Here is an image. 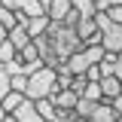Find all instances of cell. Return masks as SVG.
I'll use <instances>...</instances> for the list:
<instances>
[{
  "label": "cell",
  "mask_w": 122,
  "mask_h": 122,
  "mask_svg": "<svg viewBox=\"0 0 122 122\" xmlns=\"http://www.w3.org/2000/svg\"><path fill=\"white\" fill-rule=\"evenodd\" d=\"M46 34H49V40H52V46H55V55H58V61H64L67 55H73L76 49H82V40L76 37L73 28H67L64 21H49V28H46Z\"/></svg>",
  "instance_id": "1"
},
{
  "label": "cell",
  "mask_w": 122,
  "mask_h": 122,
  "mask_svg": "<svg viewBox=\"0 0 122 122\" xmlns=\"http://www.w3.org/2000/svg\"><path fill=\"white\" fill-rule=\"evenodd\" d=\"M55 92H58V86H55V67L43 64L40 70H34V73L28 76L25 98H30V101H40V98H52Z\"/></svg>",
  "instance_id": "2"
},
{
  "label": "cell",
  "mask_w": 122,
  "mask_h": 122,
  "mask_svg": "<svg viewBox=\"0 0 122 122\" xmlns=\"http://www.w3.org/2000/svg\"><path fill=\"white\" fill-rule=\"evenodd\" d=\"M34 49H37V55H40L43 64H49V67H58V64H61L58 55H55V46H52V40H49V34L34 37Z\"/></svg>",
  "instance_id": "3"
},
{
  "label": "cell",
  "mask_w": 122,
  "mask_h": 122,
  "mask_svg": "<svg viewBox=\"0 0 122 122\" xmlns=\"http://www.w3.org/2000/svg\"><path fill=\"white\" fill-rule=\"evenodd\" d=\"M9 116H12L15 122H46L43 116L37 113V107H34V101H30V98H25V101H21V104L15 107L12 113H9Z\"/></svg>",
  "instance_id": "4"
},
{
  "label": "cell",
  "mask_w": 122,
  "mask_h": 122,
  "mask_svg": "<svg viewBox=\"0 0 122 122\" xmlns=\"http://www.w3.org/2000/svg\"><path fill=\"white\" fill-rule=\"evenodd\" d=\"M6 40H9V43L15 46V52H18V49H25V46L30 43V34H28L25 25H12V28L6 30Z\"/></svg>",
  "instance_id": "5"
},
{
  "label": "cell",
  "mask_w": 122,
  "mask_h": 122,
  "mask_svg": "<svg viewBox=\"0 0 122 122\" xmlns=\"http://www.w3.org/2000/svg\"><path fill=\"white\" fill-rule=\"evenodd\" d=\"M116 116H119V113L113 110V104H110V101H101V104L92 110V116H89L86 122H113Z\"/></svg>",
  "instance_id": "6"
},
{
  "label": "cell",
  "mask_w": 122,
  "mask_h": 122,
  "mask_svg": "<svg viewBox=\"0 0 122 122\" xmlns=\"http://www.w3.org/2000/svg\"><path fill=\"white\" fill-rule=\"evenodd\" d=\"M73 30H76V37H79V40L86 43L92 34L98 30V21H95V15H79V21L73 25Z\"/></svg>",
  "instance_id": "7"
},
{
  "label": "cell",
  "mask_w": 122,
  "mask_h": 122,
  "mask_svg": "<svg viewBox=\"0 0 122 122\" xmlns=\"http://www.w3.org/2000/svg\"><path fill=\"white\" fill-rule=\"evenodd\" d=\"M122 92V79L119 76H101V95H104V101H113L116 95Z\"/></svg>",
  "instance_id": "8"
},
{
  "label": "cell",
  "mask_w": 122,
  "mask_h": 122,
  "mask_svg": "<svg viewBox=\"0 0 122 122\" xmlns=\"http://www.w3.org/2000/svg\"><path fill=\"white\" fill-rule=\"evenodd\" d=\"M76 101H79V92H73V89H58L55 95H52V104H55V107H67V110H73Z\"/></svg>",
  "instance_id": "9"
},
{
  "label": "cell",
  "mask_w": 122,
  "mask_h": 122,
  "mask_svg": "<svg viewBox=\"0 0 122 122\" xmlns=\"http://www.w3.org/2000/svg\"><path fill=\"white\" fill-rule=\"evenodd\" d=\"M67 12H70V0H52V3L46 6V15H49L52 21H61Z\"/></svg>",
  "instance_id": "10"
},
{
  "label": "cell",
  "mask_w": 122,
  "mask_h": 122,
  "mask_svg": "<svg viewBox=\"0 0 122 122\" xmlns=\"http://www.w3.org/2000/svg\"><path fill=\"white\" fill-rule=\"evenodd\" d=\"M21 101H25V95H21V92H6V95H3V101H0V110H3V113H12L15 107L21 104Z\"/></svg>",
  "instance_id": "11"
},
{
  "label": "cell",
  "mask_w": 122,
  "mask_h": 122,
  "mask_svg": "<svg viewBox=\"0 0 122 122\" xmlns=\"http://www.w3.org/2000/svg\"><path fill=\"white\" fill-rule=\"evenodd\" d=\"M18 12L21 15H43L46 6L40 3V0H18Z\"/></svg>",
  "instance_id": "12"
},
{
  "label": "cell",
  "mask_w": 122,
  "mask_h": 122,
  "mask_svg": "<svg viewBox=\"0 0 122 122\" xmlns=\"http://www.w3.org/2000/svg\"><path fill=\"white\" fill-rule=\"evenodd\" d=\"M98 104H101V101H92V98H79V101H76V107H73V113L79 116V119H89V116H92V110H95Z\"/></svg>",
  "instance_id": "13"
},
{
  "label": "cell",
  "mask_w": 122,
  "mask_h": 122,
  "mask_svg": "<svg viewBox=\"0 0 122 122\" xmlns=\"http://www.w3.org/2000/svg\"><path fill=\"white\" fill-rule=\"evenodd\" d=\"M79 98H92V101H104V95H101V79L98 82H86V89Z\"/></svg>",
  "instance_id": "14"
},
{
  "label": "cell",
  "mask_w": 122,
  "mask_h": 122,
  "mask_svg": "<svg viewBox=\"0 0 122 122\" xmlns=\"http://www.w3.org/2000/svg\"><path fill=\"white\" fill-rule=\"evenodd\" d=\"M70 6L79 15H95V0H70Z\"/></svg>",
  "instance_id": "15"
},
{
  "label": "cell",
  "mask_w": 122,
  "mask_h": 122,
  "mask_svg": "<svg viewBox=\"0 0 122 122\" xmlns=\"http://www.w3.org/2000/svg\"><path fill=\"white\" fill-rule=\"evenodd\" d=\"M25 86H28V76H25V73L9 76V89H12V92H21V95H25Z\"/></svg>",
  "instance_id": "16"
},
{
  "label": "cell",
  "mask_w": 122,
  "mask_h": 122,
  "mask_svg": "<svg viewBox=\"0 0 122 122\" xmlns=\"http://www.w3.org/2000/svg\"><path fill=\"white\" fill-rule=\"evenodd\" d=\"M0 21L6 25V30L12 28V25H18V21H15V12H12V9H6L3 3H0Z\"/></svg>",
  "instance_id": "17"
},
{
  "label": "cell",
  "mask_w": 122,
  "mask_h": 122,
  "mask_svg": "<svg viewBox=\"0 0 122 122\" xmlns=\"http://www.w3.org/2000/svg\"><path fill=\"white\" fill-rule=\"evenodd\" d=\"M15 55V46L9 43V40H3V43H0V64H3V61H9Z\"/></svg>",
  "instance_id": "18"
},
{
  "label": "cell",
  "mask_w": 122,
  "mask_h": 122,
  "mask_svg": "<svg viewBox=\"0 0 122 122\" xmlns=\"http://www.w3.org/2000/svg\"><path fill=\"white\" fill-rule=\"evenodd\" d=\"M104 12L110 15V21H116V25H122V3H113V6H107Z\"/></svg>",
  "instance_id": "19"
},
{
  "label": "cell",
  "mask_w": 122,
  "mask_h": 122,
  "mask_svg": "<svg viewBox=\"0 0 122 122\" xmlns=\"http://www.w3.org/2000/svg\"><path fill=\"white\" fill-rule=\"evenodd\" d=\"M9 92V76L3 73V67H0V101H3V95Z\"/></svg>",
  "instance_id": "20"
},
{
  "label": "cell",
  "mask_w": 122,
  "mask_h": 122,
  "mask_svg": "<svg viewBox=\"0 0 122 122\" xmlns=\"http://www.w3.org/2000/svg\"><path fill=\"white\" fill-rule=\"evenodd\" d=\"M113 3H122V0H95V12H98V9H107V6H113Z\"/></svg>",
  "instance_id": "21"
},
{
  "label": "cell",
  "mask_w": 122,
  "mask_h": 122,
  "mask_svg": "<svg viewBox=\"0 0 122 122\" xmlns=\"http://www.w3.org/2000/svg\"><path fill=\"white\" fill-rule=\"evenodd\" d=\"M110 104H113V110H116V113H119V116H122V95H116V98H113Z\"/></svg>",
  "instance_id": "22"
},
{
  "label": "cell",
  "mask_w": 122,
  "mask_h": 122,
  "mask_svg": "<svg viewBox=\"0 0 122 122\" xmlns=\"http://www.w3.org/2000/svg\"><path fill=\"white\" fill-rule=\"evenodd\" d=\"M0 3H3L6 9H12V12H15V9H18V0H0Z\"/></svg>",
  "instance_id": "23"
},
{
  "label": "cell",
  "mask_w": 122,
  "mask_h": 122,
  "mask_svg": "<svg viewBox=\"0 0 122 122\" xmlns=\"http://www.w3.org/2000/svg\"><path fill=\"white\" fill-rule=\"evenodd\" d=\"M3 40H6V25L0 21V43H3Z\"/></svg>",
  "instance_id": "24"
},
{
  "label": "cell",
  "mask_w": 122,
  "mask_h": 122,
  "mask_svg": "<svg viewBox=\"0 0 122 122\" xmlns=\"http://www.w3.org/2000/svg\"><path fill=\"white\" fill-rule=\"evenodd\" d=\"M3 122H15V119H12V116H9V113H6V116H3Z\"/></svg>",
  "instance_id": "25"
},
{
  "label": "cell",
  "mask_w": 122,
  "mask_h": 122,
  "mask_svg": "<svg viewBox=\"0 0 122 122\" xmlns=\"http://www.w3.org/2000/svg\"><path fill=\"white\" fill-rule=\"evenodd\" d=\"M40 3H43V6H49V3H52V0H40Z\"/></svg>",
  "instance_id": "26"
},
{
  "label": "cell",
  "mask_w": 122,
  "mask_h": 122,
  "mask_svg": "<svg viewBox=\"0 0 122 122\" xmlns=\"http://www.w3.org/2000/svg\"><path fill=\"white\" fill-rule=\"evenodd\" d=\"M113 122H122V116H116V119H113Z\"/></svg>",
  "instance_id": "27"
},
{
  "label": "cell",
  "mask_w": 122,
  "mask_h": 122,
  "mask_svg": "<svg viewBox=\"0 0 122 122\" xmlns=\"http://www.w3.org/2000/svg\"><path fill=\"white\" fill-rule=\"evenodd\" d=\"M76 122H86V119H76Z\"/></svg>",
  "instance_id": "28"
},
{
  "label": "cell",
  "mask_w": 122,
  "mask_h": 122,
  "mask_svg": "<svg viewBox=\"0 0 122 122\" xmlns=\"http://www.w3.org/2000/svg\"><path fill=\"white\" fill-rule=\"evenodd\" d=\"M119 95H122V92H119Z\"/></svg>",
  "instance_id": "29"
}]
</instances>
